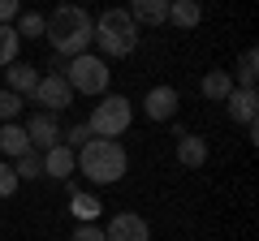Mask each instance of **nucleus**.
I'll return each mask as SVG.
<instances>
[{
    "label": "nucleus",
    "instance_id": "f257e3e1",
    "mask_svg": "<svg viewBox=\"0 0 259 241\" xmlns=\"http://www.w3.org/2000/svg\"><path fill=\"white\" fill-rule=\"evenodd\" d=\"M44 39L52 43V56L56 61H74V56L91 52V39H95V22L87 9L78 5H61V9L48 13V30Z\"/></svg>",
    "mask_w": 259,
    "mask_h": 241
},
{
    "label": "nucleus",
    "instance_id": "f03ea898",
    "mask_svg": "<svg viewBox=\"0 0 259 241\" xmlns=\"http://www.w3.org/2000/svg\"><path fill=\"white\" fill-rule=\"evenodd\" d=\"M130 168V155L121 142L112 138H91L82 151H78V172L91 181V186H117Z\"/></svg>",
    "mask_w": 259,
    "mask_h": 241
},
{
    "label": "nucleus",
    "instance_id": "7ed1b4c3",
    "mask_svg": "<svg viewBox=\"0 0 259 241\" xmlns=\"http://www.w3.org/2000/svg\"><path fill=\"white\" fill-rule=\"evenodd\" d=\"M95 47H100L104 56H130L134 47H139V26L130 22L125 9H104L100 22H95Z\"/></svg>",
    "mask_w": 259,
    "mask_h": 241
},
{
    "label": "nucleus",
    "instance_id": "20e7f679",
    "mask_svg": "<svg viewBox=\"0 0 259 241\" xmlns=\"http://www.w3.org/2000/svg\"><path fill=\"white\" fill-rule=\"evenodd\" d=\"M61 78L69 82V91H74V95H108L112 69H108V61H104V56L82 52V56H74V61H65Z\"/></svg>",
    "mask_w": 259,
    "mask_h": 241
},
{
    "label": "nucleus",
    "instance_id": "39448f33",
    "mask_svg": "<svg viewBox=\"0 0 259 241\" xmlns=\"http://www.w3.org/2000/svg\"><path fill=\"white\" fill-rule=\"evenodd\" d=\"M130 120H134V103H130L125 95H100L91 120H87V130H91V138H112L117 142L121 134L130 130Z\"/></svg>",
    "mask_w": 259,
    "mask_h": 241
},
{
    "label": "nucleus",
    "instance_id": "423d86ee",
    "mask_svg": "<svg viewBox=\"0 0 259 241\" xmlns=\"http://www.w3.org/2000/svg\"><path fill=\"white\" fill-rule=\"evenodd\" d=\"M30 99L39 103V112H65L69 103H74V91H69V82H65L61 74H44Z\"/></svg>",
    "mask_w": 259,
    "mask_h": 241
},
{
    "label": "nucleus",
    "instance_id": "0eeeda50",
    "mask_svg": "<svg viewBox=\"0 0 259 241\" xmlns=\"http://www.w3.org/2000/svg\"><path fill=\"white\" fill-rule=\"evenodd\" d=\"M26 138H30V151H52V147H61V125H56V116L52 112H30L26 116Z\"/></svg>",
    "mask_w": 259,
    "mask_h": 241
},
{
    "label": "nucleus",
    "instance_id": "6e6552de",
    "mask_svg": "<svg viewBox=\"0 0 259 241\" xmlns=\"http://www.w3.org/2000/svg\"><path fill=\"white\" fill-rule=\"evenodd\" d=\"M104 241H151V228L143 215L134 211H117L108 220V228H104Z\"/></svg>",
    "mask_w": 259,
    "mask_h": 241
},
{
    "label": "nucleus",
    "instance_id": "1a4fd4ad",
    "mask_svg": "<svg viewBox=\"0 0 259 241\" xmlns=\"http://www.w3.org/2000/svg\"><path fill=\"white\" fill-rule=\"evenodd\" d=\"M39 69L35 65H26V61H13L9 69H5V91H13L18 99H30L35 95V86H39Z\"/></svg>",
    "mask_w": 259,
    "mask_h": 241
},
{
    "label": "nucleus",
    "instance_id": "9d476101",
    "mask_svg": "<svg viewBox=\"0 0 259 241\" xmlns=\"http://www.w3.org/2000/svg\"><path fill=\"white\" fill-rule=\"evenodd\" d=\"M143 112H147L151 120H160V125L173 120L177 116V91H173V86H151L147 99H143Z\"/></svg>",
    "mask_w": 259,
    "mask_h": 241
},
{
    "label": "nucleus",
    "instance_id": "9b49d317",
    "mask_svg": "<svg viewBox=\"0 0 259 241\" xmlns=\"http://www.w3.org/2000/svg\"><path fill=\"white\" fill-rule=\"evenodd\" d=\"M130 22L134 26H164L168 22V0H130Z\"/></svg>",
    "mask_w": 259,
    "mask_h": 241
},
{
    "label": "nucleus",
    "instance_id": "f8f14e48",
    "mask_svg": "<svg viewBox=\"0 0 259 241\" xmlns=\"http://www.w3.org/2000/svg\"><path fill=\"white\" fill-rule=\"evenodd\" d=\"M225 108H229V120H233V125H255L259 95H255V91H238V86H233L229 99H225Z\"/></svg>",
    "mask_w": 259,
    "mask_h": 241
},
{
    "label": "nucleus",
    "instance_id": "ddd939ff",
    "mask_svg": "<svg viewBox=\"0 0 259 241\" xmlns=\"http://www.w3.org/2000/svg\"><path fill=\"white\" fill-rule=\"evenodd\" d=\"M78 172V155L69 147H52V151H44V176H56V181H65V176H74Z\"/></svg>",
    "mask_w": 259,
    "mask_h": 241
},
{
    "label": "nucleus",
    "instance_id": "4468645a",
    "mask_svg": "<svg viewBox=\"0 0 259 241\" xmlns=\"http://www.w3.org/2000/svg\"><path fill=\"white\" fill-rule=\"evenodd\" d=\"M177 164L182 168H203L207 164V142L199 134H182L177 138Z\"/></svg>",
    "mask_w": 259,
    "mask_h": 241
},
{
    "label": "nucleus",
    "instance_id": "2eb2a0df",
    "mask_svg": "<svg viewBox=\"0 0 259 241\" xmlns=\"http://www.w3.org/2000/svg\"><path fill=\"white\" fill-rule=\"evenodd\" d=\"M199 91H203V99L225 103V99H229V91H233V78H229V69H212V74H203Z\"/></svg>",
    "mask_w": 259,
    "mask_h": 241
},
{
    "label": "nucleus",
    "instance_id": "dca6fc26",
    "mask_svg": "<svg viewBox=\"0 0 259 241\" xmlns=\"http://www.w3.org/2000/svg\"><path fill=\"white\" fill-rule=\"evenodd\" d=\"M168 22H173V26H199V22H203V5H199V0H168Z\"/></svg>",
    "mask_w": 259,
    "mask_h": 241
},
{
    "label": "nucleus",
    "instance_id": "f3484780",
    "mask_svg": "<svg viewBox=\"0 0 259 241\" xmlns=\"http://www.w3.org/2000/svg\"><path fill=\"white\" fill-rule=\"evenodd\" d=\"M0 151L9 159H18V155L30 151V138H26V130H22L18 120H13V125H0Z\"/></svg>",
    "mask_w": 259,
    "mask_h": 241
},
{
    "label": "nucleus",
    "instance_id": "a211bd4d",
    "mask_svg": "<svg viewBox=\"0 0 259 241\" xmlns=\"http://www.w3.org/2000/svg\"><path fill=\"white\" fill-rule=\"evenodd\" d=\"M229 78H238V91H255V78H259V52L255 47H246V52L238 56V69H233Z\"/></svg>",
    "mask_w": 259,
    "mask_h": 241
},
{
    "label": "nucleus",
    "instance_id": "6ab92c4d",
    "mask_svg": "<svg viewBox=\"0 0 259 241\" xmlns=\"http://www.w3.org/2000/svg\"><path fill=\"white\" fill-rule=\"evenodd\" d=\"M9 168H13L18 181H39V176H44V155H39V151H26V155H18Z\"/></svg>",
    "mask_w": 259,
    "mask_h": 241
},
{
    "label": "nucleus",
    "instance_id": "aec40b11",
    "mask_svg": "<svg viewBox=\"0 0 259 241\" xmlns=\"http://www.w3.org/2000/svg\"><path fill=\"white\" fill-rule=\"evenodd\" d=\"M69 211H74L82 224H95V220H100V211H104V203L95 194H82V190H78V194L69 198Z\"/></svg>",
    "mask_w": 259,
    "mask_h": 241
},
{
    "label": "nucleus",
    "instance_id": "412c9836",
    "mask_svg": "<svg viewBox=\"0 0 259 241\" xmlns=\"http://www.w3.org/2000/svg\"><path fill=\"white\" fill-rule=\"evenodd\" d=\"M13 30H18V39L22 35H26V39H44L48 18H44V13H18V26H13Z\"/></svg>",
    "mask_w": 259,
    "mask_h": 241
},
{
    "label": "nucleus",
    "instance_id": "4be33fe9",
    "mask_svg": "<svg viewBox=\"0 0 259 241\" xmlns=\"http://www.w3.org/2000/svg\"><path fill=\"white\" fill-rule=\"evenodd\" d=\"M18 47H22L18 30H13V26H0V65H5V69L18 61Z\"/></svg>",
    "mask_w": 259,
    "mask_h": 241
},
{
    "label": "nucleus",
    "instance_id": "5701e85b",
    "mask_svg": "<svg viewBox=\"0 0 259 241\" xmlns=\"http://www.w3.org/2000/svg\"><path fill=\"white\" fill-rule=\"evenodd\" d=\"M22 103H26V99H18L13 91H0V125H13L18 112H22Z\"/></svg>",
    "mask_w": 259,
    "mask_h": 241
},
{
    "label": "nucleus",
    "instance_id": "b1692460",
    "mask_svg": "<svg viewBox=\"0 0 259 241\" xmlns=\"http://www.w3.org/2000/svg\"><path fill=\"white\" fill-rule=\"evenodd\" d=\"M61 142H65V147H69V151L78 155V151H82L87 142H91V130H87V120H82V125H69V130L61 134Z\"/></svg>",
    "mask_w": 259,
    "mask_h": 241
},
{
    "label": "nucleus",
    "instance_id": "393cba45",
    "mask_svg": "<svg viewBox=\"0 0 259 241\" xmlns=\"http://www.w3.org/2000/svg\"><path fill=\"white\" fill-rule=\"evenodd\" d=\"M18 186H22V181L13 176V168L0 159V198H13V194H18Z\"/></svg>",
    "mask_w": 259,
    "mask_h": 241
},
{
    "label": "nucleus",
    "instance_id": "a878e982",
    "mask_svg": "<svg viewBox=\"0 0 259 241\" xmlns=\"http://www.w3.org/2000/svg\"><path fill=\"white\" fill-rule=\"evenodd\" d=\"M69 241H104V228H100V224H78Z\"/></svg>",
    "mask_w": 259,
    "mask_h": 241
},
{
    "label": "nucleus",
    "instance_id": "bb28decb",
    "mask_svg": "<svg viewBox=\"0 0 259 241\" xmlns=\"http://www.w3.org/2000/svg\"><path fill=\"white\" fill-rule=\"evenodd\" d=\"M18 0H0V26H13V22H18Z\"/></svg>",
    "mask_w": 259,
    "mask_h": 241
}]
</instances>
